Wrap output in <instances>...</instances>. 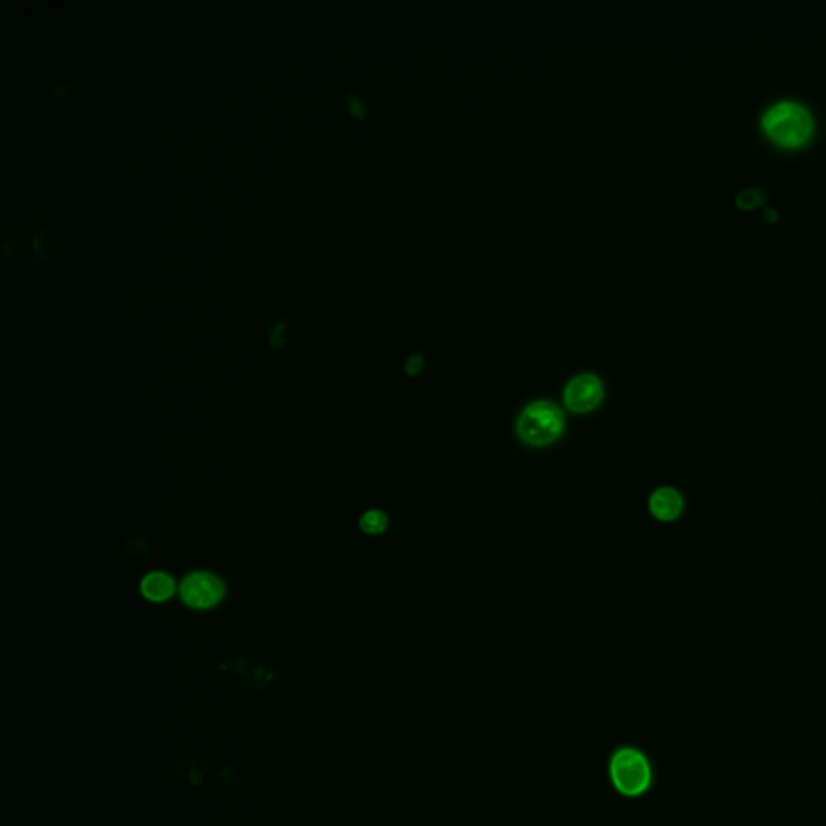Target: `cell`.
Listing matches in <instances>:
<instances>
[{
    "instance_id": "1",
    "label": "cell",
    "mask_w": 826,
    "mask_h": 826,
    "mask_svg": "<svg viewBox=\"0 0 826 826\" xmlns=\"http://www.w3.org/2000/svg\"><path fill=\"white\" fill-rule=\"evenodd\" d=\"M762 121L768 136L783 146H799L814 131L812 113L796 101L776 102L764 113Z\"/></svg>"
},
{
    "instance_id": "2",
    "label": "cell",
    "mask_w": 826,
    "mask_h": 826,
    "mask_svg": "<svg viewBox=\"0 0 826 826\" xmlns=\"http://www.w3.org/2000/svg\"><path fill=\"white\" fill-rule=\"evenodd\" d=\"M610 783L625 797H639L652 785V765L636 747H620L609 762Z\"/></svg>"
},
{
    "instance_id": "3",
    "label": "cell",
    "mask_w": 826,
    "mask_h": 826,
    "mask_svg": "<svg viewBox=\"0 0 826 826\" xmlns=\"http://www.w3.org/2000/svg\"><path fill=\"white\" fill-rule=\"evenodd\" d=\"M562 410L552 402L538 401L525 407L517 422V433L523 443L543 447L555 443L564 433Z\"/></svg>"
},
{
    "instance_id": "4",
    "label": "cell",
    "mask_w": 826,
    "mask_h": 826,
    "mask_svg": "<svg viewBox=\"0 0 826 826\" xmlns=\"http://www.w3.org/2000/svg\"><path fill=\"white\" fill-rule=\"evenodd\" d=\"M225 593V583L218 576L207 572L191 573L184 578L180 588L181 601L192 609L199 610L220 604Z\"/></svg>"
},
{
    "instance_id": "5",
    "label": "cell",
    "mask_w": 826,
    "mask_h": 826,
    "mask_svg": "<svg viewBox=\"0 0 826 826\" xmlns=\"http://www.w3.org/2000/svg\"><path fill=\"white\" fill-rule=\"evenodd\" d=\"M604 399V384L593 373H583L573 378L564 391V402L576 413H588L597 409Z\"/></svg>"
},
{
    "instance_id": "6",
    "label": "cell",
    "mask_w": 826,
    "mask_h": 826,
    "mask_svg": "<svg viewBox=\"0 0 826 826\" xmlns=\"http://www.w3.org/2000/svg\"><path fill=\"white\" fill-rule=\"evenodd\" d=\"M683 507V497L673 488H659L649 499V510L660 522H673L680 517Z\"/></svg>"
},
{
    "instance_id": "7",
    "label": "cell",
    "mask_w": 826,
    "mask_h": 826,
    "mask_svg": "<svg viewBox=\"0 0 826 826\" xmlns=\"http://www.w3.org/2000/svg\"><path fill=\"white\" fill-rule=\"evenodd\" d=\"M175 580L168 573L154 572L142 580L141 593L147 601L163 602L175 593Z\"/></svg>"
},
{
    "instance_id": "8",
    "label": "cell",
    "mask_w": 826,
    "mask_h": 826,
    "mask_svg": "<svg viewBox=\"0 0 826 826\" xmlns=\"http://www.w3.org/2000/svg\"><path fill=\"white\" fill-rule=\"evenodd\" d=\"M360 528L363 533L381 534L388 528V517L381 510H368L367 514L360 518Z\"/></svg>"
},
{
    "instance_id": "9",
    "label": "cell",
    "mask_w": 826,
    "mask_h": 826,
    "mask_svg": "<svg viewBox=\"0 0 826 826\" xmlns=\"http://www.w3.org/2000/svg\"><path fill=\"white\" fill-rule=\"evenodd\" d=\"M46 239V233L44 231L39 230V228H34L33 230V251L34 255H36V259L38 262H44L46 260V252L42 251V241Z\"/></svg>"
},
{
    "instance_id": "10",
    "label": "cell",
    "mask_w": 826,
    "mask_h": 826,
    "mask_svg": "<svg viewBox=\"0 0 826 826\" xmlns=\"http://www.w3.org/2000/svg\"><path fill=\"white\" fill-rule=\"evenodd\" d=\"M68 92H70V83H68V81H60L59 84H55L54 88H52L51 94L57 101H62V99L68 96Z\"/></svg>"
},
{
    "instance_id": "11",
    "label": "cell",
    "mask_w": 826,
    "mask_h": 826,
    "mask_svg": "<svg viewBox=\"0 0 826 826\" xmlns=\"http://www.w3.org/2000/svg\"><path fill=\"white\" fill-rule=\"evenodd\" d=\"M347 99H349V104H351V109L354 110L355 113L362 112V105H360V102L357 101V99H355V97L352 96V94H347Z\"/></svg>"
}]
</instances>
